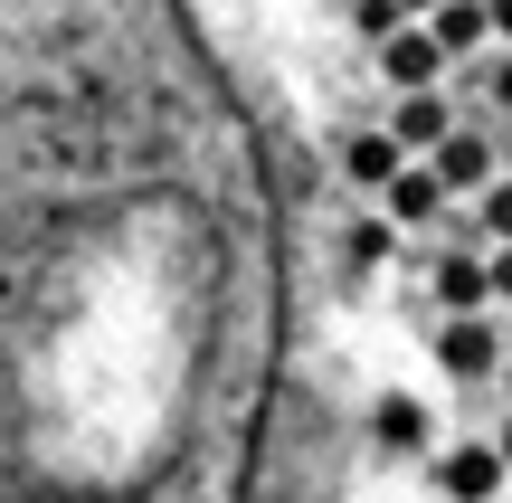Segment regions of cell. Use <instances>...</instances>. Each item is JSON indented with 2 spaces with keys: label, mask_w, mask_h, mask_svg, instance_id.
Returning a JSON list of instances; mask_svg holds the SVG:
<instances>
[{
  "label": "cell",
  "mask_w": 512,
  "mask_h": 503,
  "mask_svg": "<svg viewBox=\"0 0 512 503\" xmlns=\"http://www.w3.org/2000/svg\"><path fill=\"white\" fill-rule=\"evenodd\" d=\"M332 171L351 181V200H380V190L399 181V143L361 114V124H342V143H332Z\"/></svg>",
  "instance_id": "obj_1"
}]
</instances>
